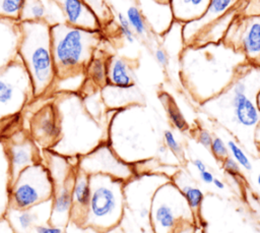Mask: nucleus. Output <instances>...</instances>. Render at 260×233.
I'll return each instance as SVG.
<instances>
[{"label": "nucleus", "mask_w": 260, "mask_h": 233, "mask_svg": "<svg viewBox=\"0 0 260 233\" xmlns=\"http://www.w3.org/2000/svg\"><path fill=\"white\" fill-rule=\"evenodd\" d=\"M183 79L197 96L205 100L220 94L233 80L239 68L248 62L224 43L185 46L180 54Z\"/></svg>", "instance_id": "obj_1"}, {"label": "nucleus", "mask_w": 260, "mask_h": 233, "mask_svg": "<svg viewBox=\"0 0 260 233\" xmlns=\"http://www.w3.org/2000/svg\"><path fill=\"white\" fill-rule=\"evenodd\" d=\"M53 103L58 115L60 135L52 151L65 157H80L107 141V133L84 108L79 94H58Z\"/></svg>", "instance_id": "obj_2"}, {"label": "nucleus", "mask_w": 260, "mask_h": 233, "mask_svg": "<svg viewBox=\"0 0 260 233\" xmlns=\"http://www.w3.org/2000/svg\"><path fill=\"white\" fill-rule=\"evenodd\" d=\"M17 56L25 68L34 98L50 91L57 77L51 44V24L47 21H19Z\"/></svg>", "instance_id": "obj_3"}, {"label": "nucleus", "mask_w": 260, "mask_h": 233, "mask_svg": "<svg viewBox=\"0 0 260 233\" xmlns=\"http://www.w3.org/2000/svg\"><path fill=\"white\" fill-rule=\"evenodd\" d=\"M102 31H88L59 21L51 24L57 77L84 70L102 42Z\"/></svg>", "instance_id": "obj_4"}, {"label": "nucleus", "mask_w": 260, "mask_h": 233, "mask_svg": "<svg viewBox=\"0 0 260 233\" xmlns=\"http://www.w3.org/2000/svg\"><path fill=\"white\" fill-rule=\"evenodd\" d=\"M90 198L82 227L100 233L117 227L124 218V183L107 175H89Z\"/></svg>", "instance_id": "obj_5"}, {"label": "nucleus", "mask_w": 260, "mask_h": 233, "mask_svg": "<svg viewBox=\"0 0 260 233\" xmlns=\"http://www.w3.org/2000/svg\"><path fill=\"white\" fill-rule=\"evenodd\" d=\"M192 210L181 190L172 181L154 191L149 209V224L153 233H174L179 225L190 222Z\"/></svg>", "instance_id": "obj_6"}, {"label": "nucleus", "mask_w": 260, "mask_h": 233, "mask_svg": "<svg viewBox=\"0 0 260 233\" xmlns=\"http://www.w3.org/2000/svg\"><path fill=\"white\" fill-rule=\"evenodd\" d=\"M52 178L45 164L37 162L25 168L8 187V207L25 210L51 200Z\"/></svg>", "instance_id": "obj_7"}, {"label": "nucleus", "mask_w": 260, "mask_h": 233, "mask_svg": "<svg viewBox=\"0 0 260 233\" xmlns=\"http://www.w3.org/2000/svg\"><path fill=\"white\" fill-rule=\"evenodd\" d=\"M77 169L87 175L102 174L123 182H127L136 175L134 166L121 159L107 141L80 156Z\"/></svg>", "instance_id": "obj_8"}, {"label": "nucleus", "mask_w": 260, "mask_h": 233, "mask_svg": "<svg viewBox=\"0 0 260 233\" xmlns=\"http://www.w3.org/2000/svg\"><path fill=\"white\" fill-rule=\"evenodd\" d=\"M222 43L241 53L248 62L260 66V14L237 15Z\"/></svg>", "instance_id": "obj_9"}, {"label": "nucleus", "mask_w": 260, "mask_h": 233, "mask_svg": "<svg viewBox=\"0 0 260 233\" xmlns=\"http://www.w3.org/2000/svg\"><path fill=\"white\" fill-rule=\"evenodd\" d=\"M34 98L28 74L18 59L0 70V105L20 109Z\"/></svg>", "instance_id": "obj_10"}, {"label": "nucleus", "mask_w": 260, "mask_h": 233, "mask_svg": "<svg viewBox=\"0 0 260 233\" xmlns=\"http://www.w3.org/2000/svg\"><path fill=\"white\" fill-rule=\"evenodd\" d=\"M6 154L8 159L9 184H11L25 168L40 162L39 150L34 140L28 137H21L9 142L6 148Z\"/></svg>", "instance_id": "obj_11"}, {"label": "nucleus", "mask_w": 260, "mask_h": 233, "mask_svg": "<svg viewBox=\"0 0 260 233\" xmlns=\"http://www.w3.org/2000/svg\"><path fill=\"white\" fill-rule=\"evenodd\" d=\"M59 135V121L55 106L54 104L46 105L31 120V136L36 142L50 150L57 142Z\"/></svg>", "instance_id": "obj_12"}, {"label": "nucleus", "mask_w": 260, "mask_h": 233, "mask_svg": "<svg viewBox=\"0 0 260 233\" xmlns=\"http://www.w3.org/2000/svg\"><path fill=\"white\" fill-rule=\"evenodd\" d=\"M60 8L64 22L83 30L102 31L103 24L82 0H53Z\"/></svg>", "instance_id": "obj_13"}, {"label": "nucleus", "mask_w": 260, "mask_h": 233, "mask_svg": "<svg viewBox=\"0 0 260 233\" xmlns=\"http://www.w3.org/2000/svg\"><path fill=\"white\" fill-rule=\"evenodd\" d=\"M242 0H210L206 12L200 18L184 23L182 28L185 46H190L196 37L213 20L235 8Z\"/></svg>", "instance_id": "obj_14"}, {"label": "nucleus", "mask_w": 260, "mask_h": 233, "mask_svg": "<svg viewBox=\"0 0 260 233\" xmlns=\"http://www.w3.org/2000/svg\"><path fill=\"white\" fill-rule=\"evenodd\" d=\"M74 175L66 181L54 184L51 198V213L49 223L59 227H65L71 221L72 212V184Z\"/></svg>", "instance_id": "obj_15"}, {"label": "nucleus", "mask_w": 260, "mask_h": 233, "mask_svg": "<svg viewBox=\"0 0 260 233\" xmlns=\"http://www.w3.org/2000/svg\"><path fill=\"white\" fill-rule=\"evenodd\" d=\"M148 28L159 36H162L175 21L169 2L157 0H137Z\"/></svg>", "instance_id": "obj_16"}, {"label": "nucleus", "mask_w": 260, "mask_h": 233, "mask_svg": "<svg viewBox=\"0 0 260 233\" xmlns=\"http://www.w3.org/2000/svg\"><path fill=\"white\" fill-rule=\"evenodd\" d=\"M19 40V22L0 19V70L17 59Z\"/></svg>", "instance_id": "obj_17"}, {"label": "nucleus", "mask_w": 260, "mask_h": 233, "mask_svg": "<svg viewBox=\"0 0 260 233\" xmlns=\"http://www.w3.org/2000/svg\"><path fill=\"white\" fill-rule=\"evenodd\" d=\"M243 1V0H242ZM242 1L233 9L228 11L222 16L213 20L209 23L194 40L192 45L203 46L208 44H219L222 43L223 38L232 24L233 20L242 13V10L245 5H242Z\"/></svg>", "instance_id": "obj_18"}, {"label": "nucleus", "mask_w": 260, "mask_h": 233, "mask_svg": "<svg viewBox=\"0 0 260 233\" xmlns=\"http://www.w3.org/2000/svg\"><path fill=\"white\" fill-rule=\"evenodd\" d=\"M39 205L25 210H17L8 207L7 215L8 219L18 231L26 232L36 225L49 223L51 213V200L45 201L41 211H38Z\"/></svg>", "instance_id": "obj_19"}, {"label": "nucleus", "mask_w": 260, "mask_h": 233, "mask_svg": "<svg viewBox=\"0 0 260 233\" xmlns=\"http://www.w3.org/2000/svg\"><path fill=\"white\" fill-rule=\"evenodd\" d=\"M72 194V212L71 221L82 225L86 209L90 198L89 175L76 169L71 189Z\"/></svg>", "instance_id": "obj_20"}, {"label": "nucleus", "mask_w": 260, "mask_h": 233, "mask_svg": "<svg viewBox=\"0 0 260 233\" xmlns=\"http://www.w3.org/2000/svg\"><path fill=\"white\" fill-rule=\"evenodd\" d=\"M210 0H169L174 19L187 23L203 16Z\"/></svg>", "instance_id": "obj_21"}, {"label": "nucleus", "mask_w": 260, "mask_h": 233, "mask_svg": "<svg viewBox=\"0 0 260 233\" xmlns=\"http://www.w3.org/2000/svg\"><path fill=\"white\" fill-rule=\"evenodd\" d=\"M107 84L128 89L134 86L130 64L122 57L110 56L107 59Z\"/></svg>", "instance_id": "obj_22"}, {"label": "nucleus", "mask_w": 260, "mask_h": 233, "mask_svg": "<svg viewBox=\"0 0 260 233\" xmlns=\"http://www.w3.org/2000/svg\"><path fill=\"white\" fill-rule=\"evenodd\" d=\"M100 93L105 107L112 111H118L136 104L134 103L136 97L134 86L123 89L106 84L100 89Z\"/></svg>", "instance_id": "obj_23"}, {"label": "nucleus", "mask_w": 260, "mask_h": 233, "mask_svg": "<svg viewBox=\"0 0 260 233\" xmlns=\"http://www.w3.org/2000/svg\"><path fill=\"white\" fill-rule=\"evenodd\" d=\"M86 81L84 70L75 71L67 75L56 77L52 91L58 94H78Z\"/></svg>", "instance_id": "obj_24"}, {"label": "nucleus", "mask_w": 260, "mask_h": 233, "mask_svg": "<svg viewBox=\"0 0 260 233\" xmlns=\"http://www.w3.org/2000/svg\"><path fill=\"white\" fill-rule=\"evenodd\" d=\"M107 59L108 57L96 55L95 52L84 68L86 79L98 89H102L107 84Z\"/></svg>", "instance_id": "obj_25"}, {"label": "nucleus", "mask_w": 260, "mask_h": 233, "mask_svg": "<svg viewBox=\"0 0 260 233\" xmlns=\"http://www.w3.org/2000/svg\"><path fill=\"white\" fill-rule=\"evenodd\" d=\"M160 100L165 106L166 112H167L168 117H169L170 121L172 122V124L178 130H181V131H185L186 129H188V123H187L185 117L183 116L181 110L175 103L174 99L171 96H169L168 94H162L160 96Z\"/></svg>", "instance_id": "obj_26"}, {"label": "nucleus", "mask_w": 260, "mask_h": 233, "mask_svg": "<svg viewBox=\"0 0 260 233\" xmlns=\"http://www.w3.org/2000/svg\"><path fill=\"white\" fill-rule=\"evenodd\" d=\"M46 15L47 9L41 0H26L20 21H47Z\"/></svg>", "instance_id": "obj_27"}, {"label": "nucleus", "mask_w": 260, "mask_h": 233, "mask_svg": "<svg viewBox=\"0 0 260 233\" xmlns=\"http://www.w3.org/2000/svg\"><path fill=\"white\" fill-rule=\"evenodd\" d=\"M26 0H0V19L20 21Z\"/></svg>", "instance_id": "obj_28"}, {"label": "nucleus", "mask_w": 260, "mask_h": 233, "mask_svg": "<svg viewBox=\"0 0 260 233\" xmlns=\"http://www.w3.org/2000/svg\"><path fill=\"white\" fill-rule=\"evenodd\" d=\"M125 15H126L135 35L144 37L147 34L148 26H147L146 21L137 5L129 6L128 9L126 10Z\"/></svg>", "instance_id": "obj_29"}, {"label": "nucleus", "mask_w": 260, "mask_h": 233, "mask_svg": "<svg viewBox=\"0 0 260 233\" xmlns=\"http://www.w3.org/2000/svg\"><path fill=\"white\" fill-rule=\"evenodd\" d=\"M96 15L101 23H109L113 19V12L106 0H82Z\"/></svg>", "instance_id": "obj_30"}, {"label": "nucleus", "mask_w": 260, "mask_h": 233, "mask_svg": "<svg viewBox=\"0 0 260 233\" xmlns=\"http://www.w3.org/2000/svg\"><path fill=\"white\" fill-rule=\"evenodd\" d=\"M179 189L181 190L192 212H197L203 200V192L201 189L190 185H185L182 188L179 187Z\"/></svg>", "instance_id": "obj_31"}, {"label": "nucleus", "mask_w": 260, "mask_h": 233, "mask_svg": "<svg viewBox=\"0 0 260 233\" xmlns=\"http://www.w3.org/2000/svg\"><path fill=\"white\" fill-rule=\"evenodd\" d=\"M228 145V149H229V152L230 154L232 155V158L241 166L243 167L244 169L250 171L252 169V165H251V162L248 158V156L246 155V153L242 150V148L234 140L230 139L226 143Z\"/></svg>", "instance_id": "obj_32"}, {"label": "nucleus", "mask_w": 260, "mask_h": 233, "mask_svg": "<svg viewBox=\"0 0 260 233\" xmlns=\"http://www.w3.org/2000/svg\"><path fill=\"white\" fill-rule=\"evenodd\" d=\"M117 22H118V27L123 36V38L128 42V43H133L135 41V34L126 17L125 14L122 12H119L117 14Z\"/></svg>", "instance_id": "obj_33"}, {"label": "nucleus", "mask_w": 260, "mask_h": 233, "mask_svg": "<svg viewBox=\"0 0 260 233\" xmlns=\"http://www.w3.org/2000/svg\"><path fill=\"white\" fill-rule=\"evenodd\" d=\"M211 150V153L213 154V156L217 159L222 161L223 159H225L228 156H230V152L228 149L226 143L220 138V137H213L211 145L209 148Z\"/></svg>", "instance_id": "obj_34"}, {"label": "nucleus", "mask_w": 260, "mask_h": 233, "mask_svg": "<svg viewBox=\"0 0 260 233\" xmlns=\"http://www.w3.org/2000/svg\"><path fill=\"white\" fill-rule=\"evenodd\" d=\"M164 140L166 143V147L177 157L182 156L183 150L180 144V142L175 137L174 133L171 130H165L164 132Z\"/></svg>", "instance_id": "obj_35"}, {"label": "nucleus", "mask_w": 260, "mask_h": 233, "mask_svg": "<svg viewBox=\"0 0 260 233\" xmlns=\"http://www.w3.org/2000/svg\"><path fill=\"white\" fill-rule=\"evenodd\" d=\"M223 169L231 175V176H240L241 175V166L230 156H228L222 161Z\"/></svg>", "instance_id": "obj_36"}, {"label": "nucleus", "mask_w": 260, "mask_h": 233, "mask_svg": "<svg viewBox=\"0 0 260 233\" xmlns=\"http://www.w3.org/2000/svg\"><path fill=\"white\" fill-rule=\"evenodd\" d=\"M35 233H63V227L55 226L50 223H44V224H39L34 227Z\"/></svg>", "instance_id": "obj_37"}, {"label": "nucleus", "mask_w": 260, "mask_h": 233, "mask_svg": "<svg viewBox=\"0 0 260 233\" xmlns=\"http://www.w3.org/2000/svg\"><path fill=\"white\" fill-rule=\"evenodd\" d=\"M212 135L210 134V132L206 129H201L200 131H198V134H197V140L200 144H202L204 148H207L209 149L210 145H211V142H212Z\"/></svg>", "instance_id": "obj_38"}, {"label": "nucleus", "mask_w": 260, "mask_h": 233, "mask_svg": "<svg viewBox=\"0 0 260 233\" xmlns=\"http://www.w3.org/2000/svg\"><path fill=\"white\" fill-rule=\"evenodd\" d=\"M153 55H154V58L155 60L162 66L167 65L169 63V54L167 53V51L164 49V48H160V47H157L155 48L154 52H153Z\"/></svg>", "instance_id": "obj_39"}, {"label": "nucleus", "mask_w": 260, "mask_h": 233, "mask_svg": "<svg viewBox=\"0 0 260 233\" xmlns=\"http://www.w3.org/2000/svg\"><path fill=\"white\" fill-rule=\"evenodd\" d=\"M92 98H93V103H94V105L96 104L98 105V103H96V98H95V96H94V94L92 93ZM82 102H83V104H89V105H92V101L90 100V98L87 96V97H85V98H83L82 99ZM101 112H100V108H98L96 109V107H95V109H94V112H93V114H92V117L95 119V120H98L99 121V118L101 117Z\"/></svg>", "instance_id": "obj_40"}, {"label": "nucleus", "mask_w": 260, "mask_h": 233, "mask_svg": "<svg viewBox=\"0 0 260 233\" xmlns=\"http://www.w3.org/2000/svg\"><path fill=\"white\" fill-rule=\"evenodd\" d=\"M200 178H201V180H202L204 183L210 184V183H212V181H213V179H214V176H213V174H212L211 172L205 170V171H203V172H200Z\"/></svg>", "instance_id": "obj_41"}, {"label": "nucleus", "mask_w": 260, "mask_h": 233, "mask_svg": "<svg viewBox=\"0 0 260 233\" xmlns=\"http://www.w3.org/2000/svg\"><path fill=\"white\" fill-rule=\"evenodd\" d=\"M192 164H193V166L197 169V171H198L199 173H200V172H203V171H205V170H207L205 163H204L202 160H200V159H195V160H193Z\"/></svg>", "instance_id": "obj_42"}, {"label": "nucleus", "mask_w": 260, "mask_h": 233, "mask_svg": "<svg viewBox=\"0 0 260 233\" xmlns=\"http://www.w3.org/2000/svg\"><path fill=\"white\" fill-rule=\"evenodd\" d=\"M212 183H213V185H214L216 188H218V189H223V188H224V183H223L220 179H218V178H214L213 181H212Z\"/></svg>", "instance_id": "obj_43"}, {"label": "nucleus", "mask_w": 260, "mask_h": 233, "mask_svg": "<svg viewBox=\"0 0 260 233\" xmlns=\"http://www.w3.org/2000/svg\"><path fill=\"white\" fill-rule=\"evenodd\" d=\"M255 138L258 140V142L260 143V121L259 123L256 125V129H255Z\"/></svg>", "instance_id": "obj_44"}, {"label": "nucleus", "mask_w": 260, "mask_h": 233, "mask_svg": "<svg viewBox=\"0 0 260 233\" xmlns=\"http://www.w3.org/2000/svg\"><path fill=\"white\" fill-rule=\"evenodd\" d=\"M256 104H257V107H258V110L260 112V91L258 92L257 96H256Z\"/></svg>", "instance_id": "obj_45"}, {"label": "nucleus", "mask_w": 260, "mask_h": 233, "mask_svg": "<svg viewBox=\"0 0 260 233\" xmlns=\"http://www.w3.org/2000/svg\"><path fill=\"white\" fill-rule=\"evenodd\" d=\"M257 183H258V185L260 186V174H259L258 177H257Z\"/></svg>", "instance_id": "obj_46"}, {"label": "nucleus", "mask_w": 260, "mask_h": 233, "mask_svg": "<svg viewBox=\"0 0 260 233\" xmlns=\"http://www.w3.org/2000/svg\"><path fill=\"white\" fill-rule=\"evenodd\" d=\"M157 1H160V2H169V0H157Z\"/></svg>", "instance_id": "obj_47"}]
</instances>
